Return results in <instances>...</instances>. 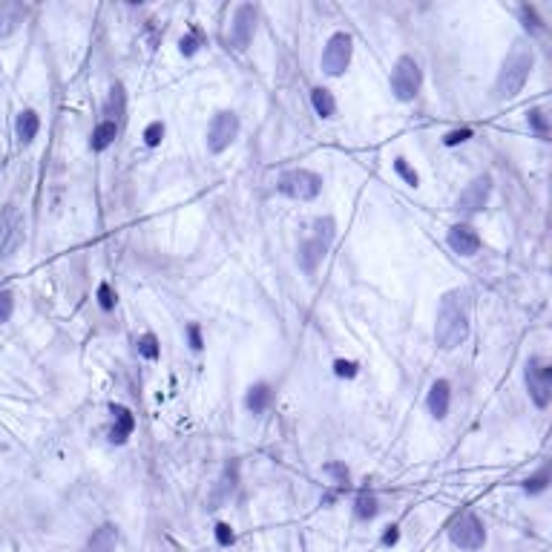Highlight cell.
Instances as JSON below:
<instances>
[{
  "mask_svg": "<svg viewBox=\"0 0 552 552\" xmlns=\"http://www.w3.org/2000/svg\"><path fill=\"white\" fill-rule=\"evenodd\" d=\"M546 480H549V474H546V469H541L535 477H526V480H524V489H526L529 495H538V492L546 489Z\"/></svg>",
  "mask_w": 552,
  "mask_h": 552,
  "instance_id": "27",
  "label": "cell"
},
{
  "mask_svg": "<svg viewBox=\"0 0 552 552\" xmlns=\"http://www.w3.org/2000/svg\"><path fill=\"white\" fill-rule=\"evenodd\" d=\"M124 110H127V95H124V87L121 84H112V90H110V98H107V104H104V121H112V124H118L121 118H124Z\"/></svg>",
  "mask_w": 552,
  "mask_h": 552,
  "instance_id": "20",
  "label": "cell"
},
{
  "mask_svg": "<svg viewBox=\"0 0 552 552\" xmlns=\"http://www.w3.org/2000/svg\"><path fill=\"white\" fill-rule=\"evenodd\" d=\"M112 418H115V423H112V429H110V440L121 446V443H127V437L132 435L135 418H132V411H129L127 405H112Z\"/></svg>",
  "mask_w": 552,
  "mask_h": 552,
  "instance_id": "16",
  "label": "cell"
},
{
  "mask_svg": "<svg viewBox=\"0 0 552 552\" xmlns=\"http://www.w3.org/2000/svg\"><path fill=\"white\" fill-rule=\"evenodd\" d=\"M325 472H328V474H334V477H336V483H345V487H349V469H345L342 463H328V466H325Z\"/></svg>",
  "mask_w": 552,
  "mask_h": 552,
  "instance_id": "38",
  "label": "cell"
},
{
  "mask_svg": "<svg viewBox=\"0 0 552 552\" xmlns=\"http://www.w3.org/2000/svg\"><path fill=\"white\" fill-rule=\"evenodd\" d=\"M253 32H256V9L250 4L236 6L233 23H230V46L245 52L250 46V41H253Z\"/></svg>",
  "mask_w": 552,
  "mask_h": 552,
  "instance_id": "10",
  "label": "cell"
},
{
  "mask_svg": "<svg viewBox=\"0 0 552 552\" xmlns=\"http://www.w3.org/2000/svg\"><path fill=\"white\" fill-rule=\"evenodd\" d=\"M15 228H18L15 225V211L12 207H4V211H0V253L9 248V239H12Z\"/></svg>",
  "mask_w": 552,
  "mask_h": 552,
  "instance_id": "24",
  "label": "cell"
},
{
  "mask_svg": "<svg viewBox=\"0 0 552 552\" xmlns=\"http://www.w3.org/2000/svg\"><path fill=\"white\" fill-rule=\"evenodd\" d=\"M115 543H118L115 526H112V524H104V526H98V529L92 532V538H90V543H87V552H112Z\"/></svg>",
  "mask_w": 552,
  "mask_h": 552,
  "instance_id": "18",
  "label": "cell"
},
{
  "mask_svg": "<svg viewBox=\"0 0 552 552\" xmlns=\"http://www.w3.org/2000/svg\"><path fill=\"white\" fill-rule=\"evenodd\" d=\"M449 538L455 546L460 549H480L483 543H487V526H483V521L472 512H463L452 521L449 526Z\"/></svg>",
  "mask_w": 552,
  "mask_h": 552,
  "instance_id": "6",
  "label": "cell"
},
{
  "mask_svg": "<svg viewBox=\"0 0 552 552\" xmlns=\"http://www.w3.org/2000/svg\"><path fill=\"white\" fill-rule=\"evenodd\" d=\"M423 84V69L411 55L397 58L394 69H391V92L397 95V101H414V95L420 92Z\"/></svg>",
  "mask_w": 552,
  "mask_h": 552,
  "instance_id": "3",
  "label": "cell"
},
{
  "mask_svg": "<svg viewBox=\"0 0 552 552\" xmlns=\"http://www.w3.org/2000/svg\"><path fill=\"white\" fill-rule=\"evenodd\" d=\"M187 339H190V349H193V351H201V349H204L201 325H198V322H190V325H187Z\"/></svg>",
  "mask_w": 552,
  "mask_h": 552,
  "instance_id": "35",
  "label": "cell"
},
{
  "mask_svg": "<svg viewBox=\"0 0 552 552\" xmlns=\"http://www.w3.org/2000/svg\"><path fill=\"white\" fill-rule=\"evenodd\" d=\"M236 487H239V460H233V463L225 466L222 477L216 480V487H213V492H211V501H207V506H211V509H219L225 501H230V495L236 492Z\"/></svg>",
  "mask_w": 552,
  "mask_h": 552,
  "instance_id": "11",
  "label": "cell"
},
{
  "mask_svg": "<svg viewBox=\"0 0 552 552\" xmlns=\"http://www.w3.org/2000/svg\"><path fill=\"white\" fill-rule=\"evenodd\" d=\"M334 374L351 380V377H357V363H351V360H336L334 363Z\"/></svg>",
  "mask_w": 552,
  "mask_h": 552,
  "instance_id": "34",
  "label": "cell"
},
{
  "mask_svg": "<svg viewBox=\"0 0 552 552\" xmlns=\"http://www.w3.org/2000/svg\"><path fill=\"white\" fill-rule=\"evenodd\" d=\"M179 49H181V55H196V49H198V32L193 29L190 35H184L181 43H179Z\"/></svg>",
  "mask_w": 552,
  "mask_h": 552,
  "instance_id": "37",
  "label": "cell"
},
{
  "mask_svg": "<svg viewBox=\"0 0 552 552\" xmlns=\"http://www.w3.org/2000/svg\"><path fill=\"white\" fill-rule=\"evenodd\" d=\"M270 403H273V388H270L267 383H256V386H250L248 394H245V408H248L250 414L267 411Z\"/></svg>",
  "mask_w": 552,
  "mask_h": 552,
  "instance_id": "17",
  "label": "cell"
},
{
  "mask_svg": "<svg viewBox=\"0 0 552 552\" xmlns=\"http://www.w3.org/2000/svg\"><path fill=\"white\" fill-rule=\"evenodd\" d=\"M12 314H15V297H12V291H0V325L9 322Z\"/></svg>",
  "mask_w": 552,
  "mask_h": 552,
  "instance_id": "29",
  "label": "cell"
},
{
  "mask_svg": "<svg viewBox=\"0 0 552 552\" xmlns=\"http://www.w3.org/2000/svg\"><path fill=\"white\" fill-rule=\"evenodd\" d=\"M216 541H219V546H230L236 541L233 526L230 524H216Z\"/></svg>",
  "mask_w": 552,
  "mask_h": 552,
  "instance_id": "36",
  "label": "cell"
},
{
  "mask_svg": "<svg viewBox=\"0 0 552 552\" xmlns=\"http://www.w3.org/2000/svg\"><path fill=\"white\" fill-rule=\"evenodd\" d=\"M521 18H524V26L526 29H541V23H538V15H535V9L532 6H521Z\"/></svg>",
  "mask_w": 552,
  "mask_h": 552,
  "instance_id": "39",
  "label": "cell"
},
{
  "mask_svg": "<svg viewBox=\"0 0 552 552\" xmlns=\"http://www.w3.org/2000/svg\"><path fill=\"white\" fill-rule=\"evenodd\" d=\"M23 18H26V6L23 4H15V0L0 4V38H9L12 32H18Z\"/></svg>",
  "mask_w": 552,
  "mask_h": 552,
  "instance_id": "15",
  "label": "cell"
},
{
  "mask_svg": "<svg viewBox=\"0 0 552 552\" xmlns=\"http://www.w3.org/2000/svg\"><path fill=\"white\" fill-rule=\"evenodd\" d=\"M394 170H397V173H400V176L405 179V184L418 187V181H420V179H418V173H414V170H411V167L405 164V159H394Z\"/></svg>",
  "mask_w": 552,
  "mask_h": 552,
  "instance_id": "33",
  "label": "cell"
},
{
  "mask_svg": "<svg viewBox=\"0 0 552 552\" xmlns=\"http://www.w3.org/2000/svg\"><path fill=\"white\" fill-rule=\"evenodd\" d=\"M38 129H41V118H38V112H35V110H23V112L18 115V124H15L18 142H21V144H29V142H35Z\"/></svg>",
  "mask_w": 552,
  "mask_h": 552,
  "instance_id": "19",
  "label": "cell"
},
{
  "mask_svg": "<svg viewBox=\"0 0 552 552\" xmlns=\"http://www.w3.org/2000/svg\"><path fill=\"white\" fill-rule=\"evenodd\" d=\"M532 63H535V55H532V49L526 46V43H515L512 46V52L506 55V60H504V66H501V73H498V81H495V95L504 101V98H515L521 90H524V84H526V78H529V73H532Z\"/></svg>",
  "mask_w": 552,
  "mask_h": 552,
  "instance_id": "2",
  "label": "cell"
},
{
  "mask_svg": "<svg viewBox=\"0 0 552 552\" xmlns=\"http://www.w3.org/2000/svg\"><path fill=\"white\" fill-rule=\"evenodd\" d=\"M526 121H529V127L541 135V138H546V132H549V124H546V115L541 112V110H529L526 112Z\"/></svg>",
  "mask_w": 552,
  "mask_h": 552,
  "instance_id": "28",
  "label": "cell"
},
{
  "mask_svg": "<svg viewBox=\"0 0 552 552\" xmlns=\"http://www.w3.org/2000/svg\"><path fill=\"white\" fill-rule=\"evenodd\" d=\"M449 403H452V386H449V380H435V386L429 391V400H426V405H429V411H432L435 420H443L446 418V414H449Z\"/></svg>",
  "mask_w": 552,
  "mask_h": 552,
  "instance_id": "14",
  "label": "cell"
},
{
  "mask_svg": "<svg viewBox=\"0 0 552 552\" xmlns=\"http://www.w3.org/2000/svg\"><path fill=\"white\" fill-rule=\"evenodd\" d=\"M469 138H472V129H469V127H460V129H452V132L443 138V144H446V147H457V144L469 142Z\"/></svg>",
  "mask_w": 552,
  "mask_h": 552,
  "instance_id": "32",
  "label": "cell"
},
{
  "mask_svg": "<svg viewBox=\"0 0 552 552\" xmlns=\"http://www.w3.org/2000/svg\"><path fill=\"white\" fill-rule=\"evenodd\" d=\"M239 135V118L236 112L225 110V112H216L211 127H207V150L211 153H225Z\"/></svg>",
  "mask_w": 552,
  "mask_h": 552,
  "instance_id": "8",
  "label": "cell"
},
{
  "mask_svg": "<svg viewBox=\"0 0 552 552\" xmlns=\"http://www.w3.org/2000/svg\"><path fill=\"white\" fill-rule=\"evenodd\" d=\"M161 138H164V124H161V121H153V124L144 129V144H147V147H159Z\"/></svg>",
  "mask_w": 552,
  "mask_h": 552,
  "instance_id": "30",
  "label": "cell"
},
{
  "mask_svg": "<svg viewBox=\"0 0 552 552\" xmlns=\"http://www.w3.org/2000/svg\"><path fill=\"white\" fill-rule=\"evenodd\" d=\"M115 135H118V124H112V121H101V124L92 129L90 147H92L95 153H101V150H107V147L115 142Z\"/></svg>",
  "mask_w": 552,
  "mask_h": 552,
  "instance_id": "21",
  "label": "cell"
},
{
  "mask_svg": "<svg viewBox=\"0 0 552 552\" xmlns=\"http://www.w3.org/2000/svg\"><path fill=\"white\" fill-rule=\"evenodd\" d=\"M446 242L460 256H474L480 250V236H477V230L472 225H452Z\"/></svg>",
  "mask_w": 552,
  "mask_h": 552,
  "instance_id": "12",
  "label": "cell"
},
{
  "mask_svg": "<svg viewBox=\"0 0 552 552\" xmlns=\"http://www.w3.org/2000/svg\"><path fill=\"white\" fill-rule=\"evenodd\" d=\"M135 349H138V354L147 357V360H159V357H161V345H159L156 334H144V336H138Z\"/></svg>",
  "mask_w": 552,
  "mask_h": 552,
  "instance_id": "25",
  "label": "cell"
},
{
  "mask_svg": "<svg viewBox=\"0 0 552 552\" xmlns=\"http://www.w3.org/2000/svg\"><path fill=\"white\" fill-rule=\"evenodd\" d=\"M526 391L538 408H546L552 400V366L543 357H529L526 360Z\"/></svg>",
  "mask_w": 552,
  "mask_h": 552,
  "instance_id": "5",
  "label": "cell"
},
{
  "mask_svg": "<svg viewBox=\"0 0 552 552\" xmlns=\"http://www.w3.org/2000/svg\"><path fill=\"white\" fill-rule=\"evenodd\" d=\"M351 49H354V41L351 35H345V32H336L328 38L325 43V52H322V73L325 75H342L345 69H349L351 63Z\"/></svg>",
  "mask_w": 552,
  "mask_h": 552,
  "instance_id": "7",
  "label": "cell"
},
{
  "mask_svg": "<svg viewBox=\"0 0 552 552\" xmlns=\"http://www.w3.org/2000/svg\"><path fill=\"white\" fill-rule=\"evenodd\" d=\"M98 305H101V311H112L115 308V291L107 282L98 285Z\"/></svg>",
  "mask_w": 552,
  "mask_h": 552,
  "instance_id": "31",
  "label": "cell"
},
{
  "mask_svg": "<svg viewBox=\"0 0 552 552\" xmlns=\"http://www.w3.org/2000/svg\"><path fill=\"white\" fill-rule=\"evenodd\" d=\"M469 336V305L463 291H449L440 299L437 322H435V339L443 351H452Z\"/></svg>",
  "mask_w": 552,
  "mask_h": 552,
  "instance_id": "1",
  "label": "cell"
},
{
  "mask_svg": "<svg viewBox=\"0 0 552 552\" xmlns=\"http://www.w3.org/2000/svg\"><path fill=\"white\" fill-rule=\"evenodd\" d=\"M311 104H314V110H317L319 118H334V112H336V101H334V95L325 87H317L311 92Z\"/></svg>",
  "mask_w": 552,
  "mask_h": 552,
  "instance_id": "22",
  "label": "cell"
},
{
  "mask_svg": "<svg viewBox=\"0 0 552 552\" xmlns=\"http://www.w3.org/2000/svg\"><path fill=\"white\" fill-rule=\"evenodd\" d=\"M314 236H317L319 242L331 245V242H334V236H336V222H334L331 216H322V219H317V222H314Z\"/></svg>",
  "mask_w": 552,
  "mask_h": 552,
  "instance_id": "26",
  "label": "cell"
},
{
  "mask_svg": "<svg viewBox=\"0 0 552 552\" xmlns=\"http://www.w3.org/2000/svg\"><path fill=\"white\" fill-rule=\"evenodd\" d=\"M377 512H380V504H377L374 492L363 489V492L357 495V504H354V515H357L360 521H371V518H377Z\"/></svg>",
  "mask_w": 552,
  "mask_h": 552,
  "instance_id": "23",
  "label": "cell"
},
{
  "mask_svg": "<svg viewBox=\"0 0 552 552\" xmlns=\"http://www.w3.org/2000/svg\"><path fill=\"white\" fill-rule=\"evenodd\" d=\"M325 253H328V245H325V242H319L317 236H311V239H305V242L299 245L297 262H299V267H302L308 276H314V273H317V267H319V262L325 259Z\"/></svg>",
  "mask_w": 552,
  "mask_h": 552,
  "instance_id": "13",
  "label": "cell"
},
{
  "mask_svg": "<svg viewBox=\"0 0 552 552\" xmlns=\"http://www.w3.org/2000/svg\"><path fill=\"white\" fill-rule=\"evenodd\" d=\"M397 541H400V529H397V526H388L386 535H383V543H386V546H394Z\"/></svg>",
  "mask_w": 552,
  "mask_h": 552,
  "instance_id": "40",
  "label": "cell"
},
{
  "mask_svg": "<svg viewBox=\"0 0 552 552\" xmlns=\"http://www.w3.org/2000/svg\"><path fill=\"white\" fill-rule=\"evenodd\" d=\"M276 190L288 198H297V201H311L322 193V176H317L314 170H288L280 176L276 181Z\"/></svg>",
  "mask_w": 552,
  "mask_h": 552,
  "instance_id": "4",
  "label": "cell"
},
{
  "mask_svg": "<svg viewBox=\"0 0 552 552\" xmlns=\"http://www.w3.org/2000/svg\"><path fill=\"white\" fill-rule=\"evenodd\" d=\"M489 193H492V176H477V179H472L460 190V196H457V211L466 213V216L483 211V207H487V201H489Z\"/></svg>",
  "mask_w": 552,
  "mask_h": 552,
  "instance_id": "9",
  "label": "cell"
}]
</instances>
